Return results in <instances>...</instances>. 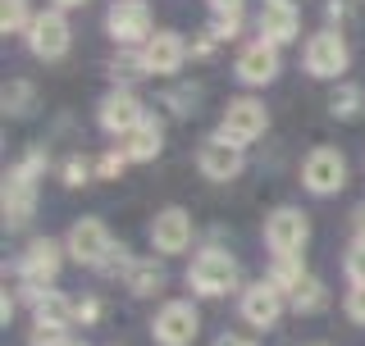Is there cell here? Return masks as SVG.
Wrapping results in <instances>:
<instances>
[{
	"label": "cell",
	"instance_id": "27",
	"mask_svg": "<svg viewBox=\"0 0 365 346\" xmlns=\"http://www.w3.org/2000/svg\"><path fill=\"white\" fill-rule=\"evenodd\" d=\"M142 73H146V60H142V55H119V60L110 64V78H114V83H137Z\"/></svg>",
	"mask_w": 365,
	"mask_h": 346
},
{
	"label": "cell",
	"instance_id": "35",
	"mask_svg": "<svg viewBox=\"0 0 365 346\" xmlns=\"http://www.w3.org/2000/svg\"><path fill=\"white\" fill-rule=\"evenodd\" d=\"M215 19H242V0H210Z\"/></svg>",
	"mask_w": 365,
	"mask_h": 346
},
{
	"label": "cell",
	"instance_id": "13",
	"mask_svg": "<svg viewBox=\"0 0 365 346\" xmlns=\"http://www.w3.org/2000/svg\"><path fill=\"white\" fill-rule=\"evenodd\" d=\"M37 210V178H32L28 169H9L5 173V224L9 228H23Z\"/></svg>",
	"mask_w": 365,
	"mask_h": 346
},
{
	"label": "cell",
	"instance_id": "30",
	"mask_svg": "<svg viewBox=\"0 0 365 346\" xmlns=\"http://www.w3.org/2000/svg\"><path fill=\"white\" fill-rule=\"evenodd\" d=\"M91 178V164L83 155H73V159H64V187H83V182Z\"/></svg>",
	"mask_w": 365,
	"mask_h": 346
},
{
	"label": "cell",
	"instance_id": "32",
	"mask_svg": "<svg viewBox=\"0 0 365 346\" xmlns=\"http://www.w3.org/2000/svg\"><path fill=\"white\" fill-rule=\"evenodd\" d=\"M169 110H174V114H187V110H197V91H192V87H178V91H169Z\"/></svg>",
	"mask_w": 365,
	"mask_h": 346
},
{
	"label": "cell",
	"instance_id": "5",
	"mask_svg": "<svg viewBox=\"0 0 365 346\" xmlns=\"http://www.w3.org/2000/svg\"><path fill=\"white\" fill-rule=\"evenodd\" d=\"M306 237H311V219L302 210H292V205H279V210H269L265 219V246L274 256H302Z\"/></svg>",
	"mask_w": 365,
	"mask_h": 346
},
{
	"label": "cell",
	"instance_id": "6",
	"mask_svg": "<svg viewBox=\"0 0 365 346\" xmlns=\"http://www.w3.org/2000/svg\"><path fill=\"white\" fill-rule=\"evenodd\" d=\"M64 246H68V256L78 264H91V269H101V264L114 256V237H110V228L101 224V219H78V224L68 228Z\"/></svg>",
	"mask_w": 365,
	"mask_h": 346
},
{
	"label": "cell",
	"instance_id": "15",
	"mask_svg": "<svg viewBox=\"0 0 365 346\" xmlns=\"http://www.w3.org/2000/svg\"><path fill=\"white\" fill-rule=\"evenodd\" d=\"M297 32H302V9H297L292 0H265V5H260V41L283 46V41H292Z\"/></svg>",
	"mask_w": 365,
	"mask_h": 346
},
{
	"label": "cell",
	"instance_id": "39",
	"mask_svg": "<svg viewBox=\"0 0 365 346\" xmlns=\"http://www.w3.org/2000/svg\"><path fill=\"white\" fill-rule=\"evenodd\" d=\"M311 346H324V342H311Z\"/></svg>",
	"mask_w": 365,
	"mask_h": 346
},
{
	"label": "cell",
	"instance_id": "38",
	"mask_svg": "<svg viewBox=\"0 0 365 346\" xmlns=\"http://www.w3.org/2000/svg\"><path fill=\"white\" fill-rule=\"evenodd\" d=\"M73 5H87V0H55V9H73Z\"/></svg>",
	"mask_w": 365,
	"mask_h": 346
},
{
	"label": "cell",
	"instance_id": "21",
	"mask_svg": "<svg viewBox=\"0 0 365 346\" xmlns=\"http://www.w3.org/2000/svg\"><path fill=\"white\" fill-rule=\"evenodd\" d=\"M32 305H37V324L64 328V324H73V319H78V301H68V296H60V292H41Z\"/></svg>",
	"mask_w": 365,
	"mask_h": 346
},
{
	"label": "cell",
	"instance_id": "34",
	"mask_svg": "<svg viewBox=\"0 0 365 346\" xmlns=\"http://www.w3.org/2000/svg\"><path fill=\"white\" fill-rule=\"evenodd\" d=\"M78 324H101V301L96 296H83V301H78Z\"/></svg>",
	"mask_w": 365,
	"mask_h": 346
},
{
	"label": "cell",
	"instance_id": "17",
	"mask_svg": "<svg viewBox=\"0 0 365 346\" xmlns=\"http://www.w3.org/2000/svg\"><path fill=\"white\" fill-rule=\"evenodd\" d=\"M283 315V292H274L269 283H251L242 292V319L251 328H274Z\"/></svg>",
	"mask_w": 365,
	"mask_h": 346
},
{
	"label": "cell",
	"instance_id": "31",
	"mask_svg": "<svg viewBox=\"0 0 365 346\" xmlns=\"http://www.w3.org/2000/svg\"><path fill=\"white\" fill-rule=\"evenodd\" d=\"M342 310H347V319H351V324H365V283H356V287L347 292Z\"/></svg>",
	"mask_w": 365,
	"mask_h": 346
},
{
	"label": "cell",
	"instance_id": "4",
	"mask_svg": "<svg viewBox=\"0 0 365 346\" xmlns=\"http://www.w3.org/2000/svg\"><path fill=\"white\" fill-rule=\"evenodd\" d=\"M302 187L315 196H334L347 187V159L334 146H315L311 155L302 159Z\"/></svg>",
	"mask_w": 365,
	"mask_h": 346
},
{
	"label": "cell",
	"instance_id": "11",
	"mask_svg": "<svg viewBox=\"0 0 365 346\" xmlns=\"http://www.w3.org/2000/svg\"><path fill=\"white\" fill-rule=\"evenodd\" d=\"M101 128H106L110 137H128V132H137L146 123V110H142V100L133 96L128 87H119V91H110L106 100H101Z\"/></svg>",
	"mask_w": 365,
	"mask_h": 346
},
{
	"label": "cell",
	"instance_id": "3",
	"mask_svg": "<svg viewBox=\"0 0 365 346\" xmlns=\"http://www.w3.org/2000/svg\"><path fill=\"white\" fill-rule=\"evenodd\" d=\"M302 64H306L311 78H342L347 64H351V51H347V41H342L334 28H324V32H315V37H306Z\"/></svg>",
	"mask_w": 365,
	"mask_h": 346
},
{
	"label": "cell",
	"instance_id": "23",
	"mask_svg": "<svg viewBox=\"0 0 365 346\" xmlns=\"http://www.w3.org/2000/svg\"><path fill=\"white\" fill-rule=\"evenodd\" d=\"M324 301H329L324 283H319L315 273H306V278L297 283V292H292V310H302V315H315V310H324Z\"/></svg>",
	"mask_w": 365,
	"mask_h": 346
},
{
	"label": "cell",
	"instance_id": "25",
	"mask_svg": "<svg viewBox=\"0 0 365 346\" xmlns=\"http://www.w3.org/2000/svg\"><path fill=\"white\" fill-rule=\"evenodd\" d=\"M37 14L28 9V0H0V28L5 32H28Z\"/></svg>",
	"mask_w": 365,
	"mask_h": 346
},
{
	"label": "cell",
	"instance_id": "9",
	"mask_svg": "<svg viewBox=\"0 0 365 346\" xmlns=\"http://www.w3.org/2000/svg\"><path fill=\"white\" fill-rule=\"evenodd\" d=\"M106 32L119 46H133V41H151V5L146 0H114L110 14H106Z\"/></svg>",
	"mask_w": 365,
	"mask_h": 346
},
{
	"label": "cell",
	"instance_id": "28",
	"mask_svg": "<svg viewBox=\"0 0 365 346\" xmlns=\"http://www.w3.org/2000/svg\"><path fill=\"white\" fill-rule=\"evenodd\" d=\"M342 269H347L351 287H356V283H365V241H361V237L347 246V256H342Z\"/></svg>",
	"mask_w": 365,
	"mask_h": 346
},
{
	"label": "cell",
	"instance_id": "20",
	"mask_svg": "<svg viewBox=\"0 0 365 346\" xmlns=\"http://www.w3.org/2000/svg\"><path fill=\"white\" fill-rule=\"evenodd\" d=\"M123 283H128L133 296H155L160 287H165V269H160L155 260H133L128 273H123Z\"/></svg>",
	"mask_w": 365,
	"mask_h": 346
},
{
	"label": "cell",
	"instance_id": "22",
	"mask_svg": "<svg viewBox=\"0 0 365 346\" xmlns=\"http://www.w3.org/2000/svg\"><path fill=\"white\" fill-rule=\"evenodd\" d=\"M306 278V269H302V256H274V269H269V287H274V292H297V283H302Z\"/></svg>",
	"mask_w": 365,
	"mask_h": 346
},
{
	"label": "cell",
	"instance_id": "29",
	"mask_svg": "<svg viewBox=\"0 0 365 346\" xmlns=\"http://www.w3.org/2000/svg\"><path fill=\"white\" fill-rule=\"evenodd\" d=\"M28 342H32V346H68V342H64V328H55V324H32Z\"/></svg>",
	"mask_w": 365,
	"mask_h": 346
},
{
	"label": "cell",
	"instance_id": "12",
	"mask_svg": "<svg viewBox=\"0 0 365 346\" xmlns=\"http://www.w3.org/2000/svg\"><path fill=\"white\" fill-rule=\"evenodd\" d=\"M151 246L160 251V256H182V251L192 246V219H187V210H178V205L160 210L151 219Z\"/></svg>",
	"mask_w": 365,
	"mask_h": 346
},
{
	"label": "cell",
	"instance_id": "36",
	"mask_svg": "<svg viewBox=\"0 0 365 346\" xmlns=\"http://www.w3.org/2000/svg\"><path fill=\"white\" fill-rule=\"evenodd\" d=\"M215 346H256V342H251V337H237V332H224Z\"/></svg>",
	"mask_w": 365,
	"mask_h": 346
},
{
	"label": "cell",
	"instance_id": "40",
	"mask_svg": "<svg viewBox=\"0 0 365 346\" xmlns=\"http://www.w3.org/2000/svg\"><path fill=\"white\" fill-rule=\"evenodd\" d=\"M68 346H73V342H68Z\"/></svg>",
	"mask_w": 365,
	"mask_h": 346
},
{
	"label": "cell",
	"instance_id": "14",
	"mask_svg": "<svg viewBox=\"0 0 365 346\" xmlns=\"http://www.w3.org/2000/svg\"><path fill=\"white\" fill-rule=\"evenodd\" d=\"M197 169L210 182H233L237 173H242V146L224 142V137H210V142H201V151H197Z\"/></svg>",
	"mask_w": 365,
	"mask_h": 346
},
{
	"label": "cell",
	"instance_id": "37",
	"mask_svg": "<svg viewBox=\"0 0 365 346\" xmlns=\"http://www.w3.org/2000/svg\"><path fill=\"white\" fill-rule=\"evenodd\" d=\"M351 224H356V237L365 241V205H356V219H351Z\"/></svg>",
	"mask_w": 365,
	"mask_h": 346
},
{
	"label": "cell",
	"instance_id": "18",
	"mask_svg": "<svg viewBox=\"0 0 365 346\" xmlns=\"http://www.w3.org/2000/svg\"><path fill=\"white\" fill-rule=\"evenodd\" d=\"M142 60H146V73H178L182 60H187V41L178 32H155L142 46Z\"/></svg>",
	"mask_w": 365,
	"mask_h": 346
},
{
	"label": "cell",
	"instance_id": "16",
	"mask_svg": "<svg viewBox=\"0 0 365 346\" xmlns=\"http://www.w3.org/2000/svg\"><path fill=\"white\" fill-rule=\"evenodd\" d=\"M237 78H242L247 87H265L279 78V46L269 41H251L242 55H237Z\"/></svg>",
	"mask_w": 365,
	"mask_h": 346
},
{
	"label": "cell",
	"instance_id": "26",
	"mask_svg": "<svg viewBox=\"0 0 365 346\" xmlns=\"http://www.w3.org/2000/svg\"><path fill=\"white\" fill-rule=\"evenodd\" d=\"M32 96H37V87L14 78V83H5V114H28L32 110Z\"/></svg>",
	"mask_w": 365,
	"mask_h": 346
},
{
	"label": "cell",
	"instance_id": "24",
	"mask_svg": "<svg viewBox=\"0 0 365 346\" xmlns=\"http://www.w3.org/2000/svg\"><path fill=\"white\" fill-rule=\"evenodd\" d=\"M361 110H365V91L361 87H338L334 96H329V114H334V119H356Z\"/></svg>",
	"mask_w": 365,
	"mask_h": 346
},
{
	"label": "cell",
	"instance_id": "10",
	"mask_svg": "<svg viewBox=\"0 0 365 346\" xmlns=\"http://www.w3.org/2000/svg\"><path fill=\"white\" fill-rule=\"evenodd\" d=\"M197 332H201V315H197L192 301H169L151 324V337L160 346H192Z\"/></svg>",
	"mask_w": 365,
	"mask_h": 346
},
{
	"label": "cell",
	"instance_id": "8",
	"mask_svg": "<svg viewBox=\"0 0 365 346\" xmlns=\"http://www.w3.org/2000/svg\"><path fill=\"white\" fill-rule=\"evenodd\" d=\"M28 46L37 60H64L68 46H73V28H68L64 9H46L37 14V23L28 28Z\"/></svg>",
	"mask_w": 365,
	"mask_h": 346
},
{
	"label": "cell",
	"instance_id": "33",
	"mask_svg": "<svg viewBox=\"0 0 365 346\" xmlns=\"http://www.w3.org/2000/svg\"><path fill=\"white\" fill-rule=\"evenodd\" d=\"M123 169H128V155H123V151H110V155L96 164V173H101V178H119Z\"/></svg>",
	"mask_w": 365,
	"mask_h": 346
},
{
	"label": "cell",
	"instance_id": "19",
	"mask_svg": "<svg viewBox=\"0 0 365 346\" xmlns=\"http://www.w3.org/2000/svg\"><path fill=\"white\" fill-rule=\"evenodd\" d=\"M160 151H165V137H160V123L155 119H146L137 132L123 137V155H128V159H155Z\"/></svg>",
	"mask_w": 365,
	"mask_h": 346
},
{
	"label": "cell",
	"instance_id": "1",
	"mask_svg": "<svg viewBox=\"0 0 365 346\" xmlns=\"http://www.w3.org/2000/svg\"><path fill=\"white\" fill-rule=\"evenodd\" d=\"M242 278V269H237V260L228 256L220 246H205L192 256V269H187V283L197 296H228Z\"/></svg>",
	"mask_w": 365,
	"mask_h": 346
},
{
	"label": "cell",
	"instance_id": "7",
	"mask_svg": "<svg viewBox=\"0 0 365 346\" xmlns=\"http://www.w3.org/2000/svg\"><path fill=\"white\" fill-rule=\"evenodd\" d=\"M60 260H64V241H51V237H37L28 251H23L19 273H23V283H28V296H32V301H37L41 287L60 273Z\"/></svg>",
	"mask_w": 365,
	"mask_h": 346
},
{
	"label": "cell",
	"instance_id": "2",
	"mask_svg": "<svg viewBox=\"0 0 365 346\" xmlns=\"http://www.w3.org/2000/svg\"><path fill=\"white\" fill-rule=\"evenodd\" d=\"M269 128V110L260 105L256 96H237V100H228V110H224V119H220V137L224 142H233V146H251V142H260Z\"/></svg>",
	"mask_w": 365,
	"mask_h": 346
}]
</instances>
